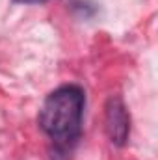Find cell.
<instances>
[{"mask_svg": "<svg viewBox=\"0 0 158 160\" xmlns=\"http://www.w3.org/2000/svg\"><path fill=\"white\" fill-rule=\"evenodd\" d=\"M104 125H106V134L114 145H125L130 134V116L126 112V106L119 97H110L106 102V116H104Z\"/></svg>", "mask_w": 158, "mask_h": 160, "instance_id": "7a4b0ae2", "label": "cell"}, {"mask_svg": "<svg viewBox=\"0 0 158 160\" xmlns=\"http://www.w3.org/2000/svg\"><path fill=\"white\" fill-rule=\"evenodd\" d=\"M84 91L78 86L54 89L39 110V127L58 145H69L80 136Z\"/></svg>", "mask_w": 158, "mask_h": 160, "instance_id": "6da1fadb", "label": "cell"}, {"mask_svg": "<svg viewBox=\"0 0 158 160\" xmlns=\"http://www.w3.org/2000/svg\"><path fill=\"white\" fill-rule=\"evenodd\" d=\"M17 4H41V2H47V0H13Z\"/></svg>", "mask_w": 158, "mask_h": 160, "instance_id": "3957f363", "label": "cell"}]
</instances>
